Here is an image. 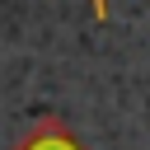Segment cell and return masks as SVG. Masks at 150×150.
<instances>
[{"label":"cell","mask_w":150,"mask_h":150,"mask_svg":"<svg viewBox=\"0 0 150 150\" xmlns=\"http://www.w3.org/2000/svg\"><path fill=\"white\" fill-rule=\"evenodd\" d=\"M14 150H84V145H80V141H75L56 117H47V122H42L38 131H28V141L14 145Z\"/></svg>","instance_id":"cell-1"}]
</instances>
